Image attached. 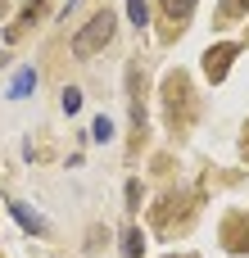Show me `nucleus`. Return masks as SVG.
Instances as JSON below:
<instances>
[{"mask_svg":"<svg viewBox=\"0 0 249 258\" xmlns=\"http://www.w3.org/2000/svg\"><path fill=\"white\" fill-rule=\"evenodd\" d=\"M109 27H113V18H109V14L91 18V23H86V32L73 41V50H77V54H91L95 45H104V41H109Z\"/></svg>","mask_w":249,"mask_h":258,"instance_id":"nucleus-1","label":"nucleus"},{"mask_svg":"<svg viewBox=\"0 0 249 258\" xmlns=\"http://www.w3.org/2000/svg\"><path fill=\"white\" fill-rule=\"evenodd\" d=\"M14 218H18V222H23V227H27V231H41V218H32V213H27V209H23V204H18V209H14Z\"/></svg>","mask_w":249,"mask_h":258,"instance_id":"nucleus-2","label":"nucleus"},{"mask_svg":"<svg viewBox=\"0 0 249 258\" xmlns=\"http://www.w3.org/2000/svg\"><path fill=\"white\" fill-rule=\"evenodd\" d=\"M32 86H36V77H32V73H23V77H18V82H14V95H27V91H32Z\"/></svg>","mask_w":249,"mask_h":258,"instance_id":"nucleus-3","label":"nucleus"}]
</instances>
